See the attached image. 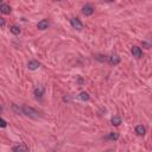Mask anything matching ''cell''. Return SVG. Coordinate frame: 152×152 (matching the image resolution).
<instances>
[{
  "label": "cell",
  "instance_id": "cell-14",
  "mask_svg": "<svg viewBox=\"0 0 152 152\" xmlns=\"http://www.w3.org/2000/svg\"><path fill=\"white\" fill-rule=\"evenodd\" d=\"M111 122L113 126H119L121 124V118L120 117H117V115H114L112 119H111Z\"/></svg>",
  "mask_w": 152,
  "mask_h": 152
},
{
  "label": "cell",
  "instance_id": "cell-6",
  "mask_svg": "<svg viewBox=\"0 0 152 152\" xmlns=\"http://www.w3.org/2000/svg\"><path fill=\"white\" fill-rule=\"evenodd\" d=\"M108 61H109V63H111L112 66H117V64H119V63L121 62V58H120L119 55H112L108 58Z\"/></svg>",
  "mask_w": 152,
  "mask_h": 152
},
{
  "label": "cell",
  "instance_id": "cell-26",
  "mask_svg": "<svg viewBox=\"0 0 152 152\" xmlns=\"http://www.w3.org/2000/svg\"><path fill=\"white\" fill-rule=\"evenodd\" d=\"M1 1H3V0H0V4H1Z\"/></svg>",
  "mask_w": 152,
  "mask_h": 152
},
{
  "label": "cell",
  "instance_id": "cell-23",
  "mask_svg": "<svg viewBox=\"0 0 152 152\" xmlns=\"http://www.w3.org/2000/svg\"><path fill=\"white\" fill-rule=\"evenodd\" d=\"M79 83H83V80H82V79H79Z\"/></svg>",
  "mask_w": 152,
  "mask_h": 152
},
{
  "label": "cell",
  "instance_id": "cell-17",
  "mask_svg": "<svg viewBox=\"0 0 152 152\" xmlns=\"http://www.w3.org/2000/svg\"><path fill=\"white\" fill-rule=\"evenodd\" d=\"M12 109H13V112H15L16 114H23L21 107H18L17 105H12Z\"/></svg>",
  "mask_w": 152,
  "mask_h": 152
},
{
  "label": "cell",
  "instance_id": "cell-24",
  "mask_svg": "<svg viewBox=\"0 0 152 152\" xmlns=\"http://www.w3.org/2000/svg\"><path fill=\"white\" fill-rule=\"evenodd\" d=\"M1 111H3V107H1V106H0V112H1Z\"/></svg>",
  "mask_w": 152,
  "mask_h": 152
},
{
  "label": "cell",
  "instance_id": "cell-9",
  "mask_svg": "<svg viewBox=\"0 0 152 152\" xmlns=\"http://www.w3.org/2000/svg\"><path fill=\"white\" fill-rule=\"evenodd\" d=\"M37 28L39 29V30H46L49 28V21L46 19H42L41 21H38Z\"/></svg>",
  "mask_w": 152,
  "mask_h": 152
},
{
  "label": "cell",
  "instance_id": "cell-18",
  "mask_svg": "<svg viewBox=\"0 0 152 152\" xmlns=\"http://www.w3.org/2000/svg\"><path fill=\"white\" fill-rule=\"evenodd\" d=\"M6 126H7V122H6L4 119L0 118V127H1V129H5Z\"/></svg>",
  "mask_w": 152,
  "mask_h": 152
},
{
  "label": "cell",
  "instance_id": "cell-4",
  "mask_svg": "<svg viewBox=\"0 0 152 152\" xmlns=\"http://www.w3.org/2000/svg\"><path fill=\"white\" fill-rule=\"evenodd\" d=\"M131 51H132L133 57H135V58H140V57L143 56V50H142V48H139V46H137V45L132 46Z\"/></svg>",
  "mask_w": 152,
  "mask_h": 152
},
{
  "label": "cell",
  "instance_id": "cell-11",
  "mask_svg": "<svg viewBox=\"0 0 152 152\" xmlns=\"http://www.w3.org/2000/svg\"><path fill=\"white\" fill-rule=\"evenodd\" d=\"M0 12L4 13V15H10L11 13V7L8 5H6V4H1L0 5Z\"/></svg>",
  "mask_w": 152,
  "mask_h": 152
},
{
  "label": "cell",
  "instance_id": "cell-10",
  "mask_svg": "<svg viewBox=\"0 0 152 152\" xmlns=\"http://www.w3.org/2000/svg\"><path fill=\"white\" fill-rule=\"evenodd\" d=\"M119 133H117V132H111V133H108L107 134V137H106V139H108V140H112V142H115V140H118L119 139Z\"/></svg>",
  "mask_w": 152,
  "mask_h": 152
},
{
  "label": "cell",
  "instance_id": "cell-3",
  "mask_svg": "<svg viewBox=\"0 0 152 152\" xmlns=\"http://www.w3.org/2000/svg\"><path fill=\"white\" fill-rule=\"evenodd\" d=\"M82 13L86 16V17H89L94 13V7L91 5V4H87L82 7Z\"/></svg>",
  "mask_w": 152,
  "mask_h": 152
},
{
  "label": "cell",
  "instance_id": "cell-15",
  "mask_svg": "<svg viewBox=\"0 0 152 152\" xmlns=\"http://www.w3.org/2000/svg\"><path fill=\"white\" fill-rule=\"evenodd\" d=\"M95 59L96 61H99V62H106L108 58H107V56L106 55H102V54H97V55H95Z\"/></svg>",
  "mask_w": 152,
  "mask_h": 152
},
{
  "label": "cell",
  "instance_id": "cell-25",
  "mask_svg": "<svg viewBox=\"0 0 152 152\" xmlns=\"http://www.w3.org/2000/svg\"><path fill=\"white\" fill-rule=\"evenodd\" d=\"M55 1H61V0H55Z\"/></svg>",
  "mask_w": 152,
  "mask_h": 152
},
{
  "label": "cell",
  "instance_id": "cell-16",
  "mask_svg": "<svg viewBox=\"0 0 152 152\" xmlns=\"http://www.w3.org/2000/svg\"><path fill=\"white\" fill-rule=\"evenodd\" d=\"M79 99L81 100V101H88L91 99V96H89V94L88 93H86V92H82L80 95H79Z\"/></svg>",
  "mask_w": 152,
  "mask_h": 152
},
{
  "label": "cell",
  "instance_id": "cell-12",
  "mask_svg": "<svg viewBox=\"0 0 152 152\" xmlns=\"http://www.w3.org/2000/svg\"><path fill=\"white\" fill-rule=\"evenodd\" d=\"M12 150L13 151H29V147L26 145H24V144H19V145H16L12 147Z\"/></svg>",
  "mask_w": 152,
  "mask_h": 152
},
{
  "label": "cell",
  "instance_id": "cell-21",
  "mask_svg": "<svg viewBox=\"0 0 152 152\" xmlns=\"http://www.w3.org/2000/svg\"><path fill=\"white\" fill-rule=\"evenodd\" d=\"M143 45H144L146 49H150V48H151V44H150L149 42H143Z\"/></svg>",
  "mask_w": 152,
  "mask_h": 152
},
{
  "label": "cell",
  "instance_id": "cell-5",
  "mask_svg": "<svg viewBox=\"0 0 152 152\" xmlns=\"http://www.w3.org/2000/svg\"><path fill=\"white\" fill-rule=\"evenodd\" d=\"M33 94H35V96L36 97H42L43 95H44V87H42V86H37L35 89H33Z\"/></svg>",
  "mask_w": 152,
  "mask_h": 152
},
{
  "label": "cell",
  "instance_id": "cell-2",
  "mask_svg": "<svg viewBox=\"0 0 152 152\" xmlns=\"http://www.w3.org/2000/svg\"><path fill=\"white\" fill-rule=\"evenodd\" d=\"M70 24H71V26H73L75 30L81 31V30L83 29V24H82V21H81L79 18H71V19H70Z\"/></svg>",
  "mask_w": 152,
  "mask_h": 152
},
{
  "label": "cell",
  "instance_id": "cell-19",
  "mask_svg": "<svg viewBox=\"0 0 152 152\" xmlns=\"http://www.w3.org/2000/svg\"><path fill=\"white\" fill-rule=\"evenodd\" d=\"M63 101H64V102H70V101H71V97H70V95H67V96H64V97H63Z\"/></svg>",
  "mask_w": 152,
  "mask_h": 152
},
{
  "label": "cell",
  "instance_id": "cell-7",
  "mask_svg": "<svg viewBox=\"0 0 152 152\" xmlns=\"http://www.w3.org/2000/svg\"><path fill=\"white\" fill-rule=\"evenodd\" d=\"M41 67V63L38 62V61H35V59H32V61H30L29 63H28V68L30 69V70H36V69H38Z\"/></svg>",
  "mask_w": 152,
  "mask_h": 152
},
{
  "label": "cell",
  "instance_id": "cell-22",
  "mask_svg": "<svg viewBox=\"0 0 152 152\" xmlns=\"http://www.w3.org/2000/svg\"><path fill=\"white\" fill-rule=\"evenodd\" d=\"M105 3H113V1H115V0H104Z\"/></svg>",
  "mask_w": 152,
  "mask_h": 152
},
{
  "label": "cell",
  "instance_id": "cell-20",
  "mask_svg": "<svg viewBox=\"0 0 152 152\" xmlns=\"http://www.w3.org/2000/svg\"><path fill=\"white\" fill-rule=\"evenodd\" d=\"M5 24H6V20H5L4 18H1V17H0V26H4Z\"/></svg>",
  "mask_w": 152,
  "mask_h": 152
},
{
  "label": "cell",
  "instance_id": "cell-13",
  "mask_svg": "<svg viewBox=\"0 0 152 152\" xmlns=\"http://www.w3.org/2000/svg\"><path fill=\"white\" fill-rule=\"evenodd\" d=\"M10 31L13 33V35H16V36H18V35L21 32V30H20V28L18 26V25H12V26L10 28Z\"/></svg>",
  "mask_w": 152,
  "mask_h": 152
},
{
  "label": "cell",
  "instance_id": "cell-1",
  "mask_svg": "<svg viewBox=\"0 0 152 152\" xmlns=\"http://www.w3.org/2000/svg\"><path fill=\"white\" fill-rule=\"evenodd\" d=\"M21 112H23V114H25L26 117L32 118V119H38V118L41 117V115H39V112H37L35 108L29 107V106H23V107H21Z\"/></svg>",
  "mask_w": 152,
  "mask_h": 152
},
{
  "label": "cell",
  "instance_id": "cell-8",
  "mask_svg": "<svg viewBox=\"0 0 152 152\" xmlns=\"http://www.w3.org/2000/svg\"><path fill=\"white\" fill-rule=\"evenodd\" d=\"M135 133H137L138 135H140V137L145 135V133H146V127H145V126H143V125L135 126Z\"/></svg>",
  "mask_w": 152,
  "mask_h": 152
}]
</instances>
